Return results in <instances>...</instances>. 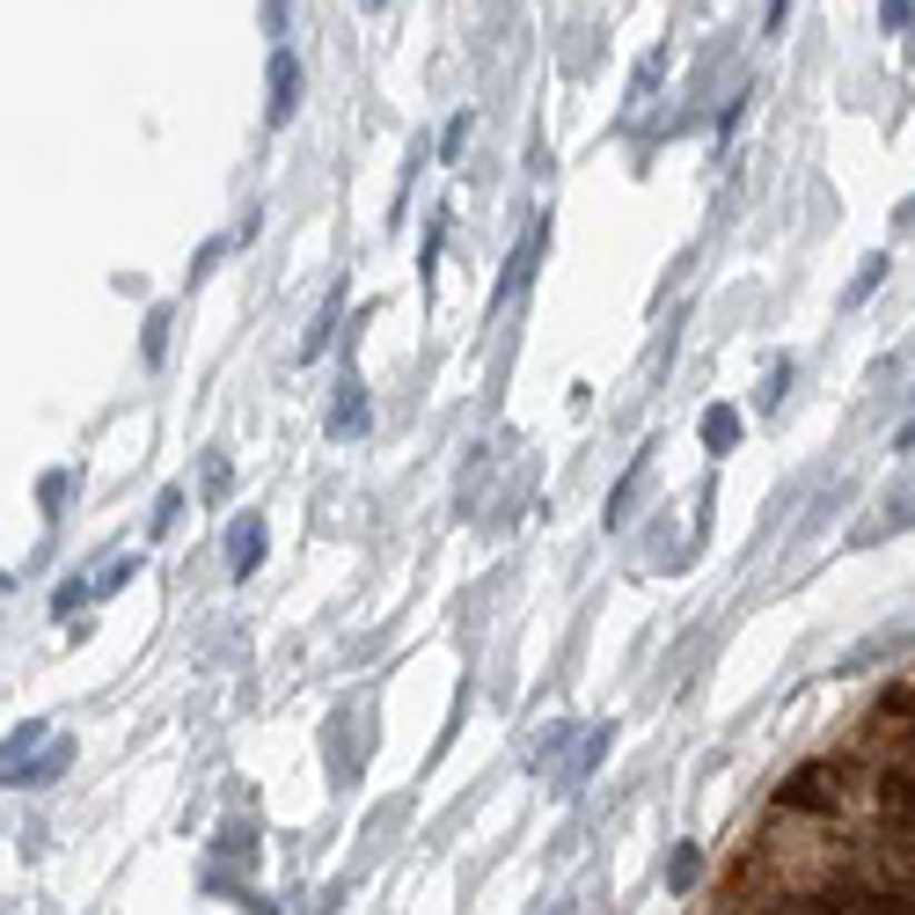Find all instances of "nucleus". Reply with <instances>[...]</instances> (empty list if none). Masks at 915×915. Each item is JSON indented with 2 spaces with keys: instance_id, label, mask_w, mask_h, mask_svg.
<instances>
[{
  "instance_id": "423d86ee",
  "label": "nucleus",
  "mask_w": 915,
  "mask_h": 915,
  "mask_svg": "<svg viewBox=\"0 0 915 915\" xmlns=\"http://www.w3.org/2000/svg\"><path fill=\"white\" fill-rule=\"evenodd\" d=\"M704 447H710V455L739 447V410H733V404H710V410H704Z\"/></svg>"
},
{
  "instance_id": "9d476101",
  "label": "nucleus",
  "mask_w": 915,
  "mask_h": 915,
  "mask_svg": "<svg viewBox=\"0 0 915 915\" xmlns=\"http://www.w3.org/2000/svg\"><path fill=\"white\" fill-rule=\"evenodd\" d=\"M337 308H345V294H330V308H322V322H316V330H308V337H300V359H316L322 345H330V322H337Z\"/></svg>"
},
{
  "instance_id": "7ed1b4c3",
  "label": "nucleus",
  "mask_w": 915,
  "mask_h": 915,
  "mask_svg": "<svg viewBox=\"0 0 915 915\" xmlns=\"http://www.w3.org/2000/svg\"><path fill=\"white\" fill-rule=\"evenodd\" d=\"M265 81H271V125H286V118H294V110H300V59L294 52H286V44H279V52H271V73H265Z\"/></svg>"
},
{
  "instance_id": "39448f33",
  "label": "nucleus",
  "mask_w": 915,
  "mask_h": 915,
  "mask_svg": "<svg viewBox=\"0 0 915 915\" xmlns=\"http://www.w3.org/2000/svg\"><path fill=\"white\" fill-rule=\"evenodd\" d=\"M535 257H543V228L520 235V249H513V265H506V279H498L491 300H513V294H520V286H528V271H535Z\"/></svg>"
},
{
  "instance_id": "20e7f679",
  "label": "nucleus",
  "mask_w": 915,
  "mask_h": 915,
  "mask_svg": "<svg viewBox=\"0 0 915 915\" xmlns=\"http://www.w3.org/2000/svg\"><path fill=\"white\" fill-rule=\"evenodd\" d=\"M367 388L352 381V374H345V381H337V404H330V440H359V432H367Z\"/></svg>"
},
{
  "instance_id": "a211bd4d",
  "label": "nucleus",
  "mask_w": 915,
  "mask_h": 915,
  "mask_svg": "<svg viewBox=\"0 0 915 915\" xmlns=\"http://www.w3.org/2000/svg\"><path fill=\"white\" fill-rule=\"evenodd\" d=\"M784 16H792V0H769V8H762V30L776 37V30H784Z\"/></svg>"
},
{
  "instance_id": "f03ea898",
  "label": "nucleus",
  "mask_w": 915,
  "mask_h": 915,
  "mask_svg": "<svg viewBox=\"0 0 915 915\" xmlns=\"http://www.w3.org/2000/svg\"><path fill=\"white\" fill-rule=\"evenodd\" d=\"M265 549H271L265 513H242V520H228V564H235V579H249V571L265 564Z\"/></svg>"
},
{
  "instance_id": "4468645a",
  "label": "nucleus",
  "mask_w": 915,
  "mask_h": 915,
  "mask_svg": "<svg viewBox=\"0 0 915 915\" xmlns=\"http://www.w3.org/2000/svg\"><path fill=\"white\" fill-rule=\"evenodd\" d=\"M784 388H792V359H776V367H769V381H762V404H784Z\"/></svg>"
},
{
  "instance_id": "f8f14e48",
  "label": "nucleus",
  "mask_w": 915,
  "mask_h": 915,
  "mask_svg": "<svg viewBox=\"0 0 915 915\" xmlns=\"http://www.w3.org/2000/svg\"><path fill=\"white\" fill-rule=\"evenodd\" d=\"M879 22H886V37H901L915 22V0H879Z\"/></svg>"
},
{
  "instance_id": "dca6fc26",
  "label": "nucleus",
  "mask_w": 915,
  "mask_h": 915,
  "mask_svg": "<svg viewBox=\"0 0 915 915\" xmlns=\"http://www.w3.org/2000/svg\"><path fill=\"white\" fill-rule=\"evenodd\" d=\"M177 513H183V491H161V506H155V528H177Z\"/></svg>"
},
{
  "instance_id": "1a4fd4ad",
  "label": "nucleus",
  "mask_w": 915,
  "mask_h": 915,
  "mask_svg": "<svg viewBox=\"0 0 915 915\" xmlns=\"http://www.w3.org/2000/svg\"><path fill=\"white\" fill-rule=\"evenodd\" d=\"M879 279H886V257H864V265H857V279H849V294H843V300H872V294H879Z\"/></svg>"
},
{
  "instance_id": "ddd939ff",
  "label": "nucleus",
  "mask_w": 915,
  "mask_h": 915,
  "mask_svg": "<svg viewBox=\"0 0 915 915\" xmlns=\"http://www.w3.org/2000/svg\"><path fill=\"white\" fill-rule=\"evenodd\" d=\"M696 872H704V849H674V886H696Z\"/></svg>"
},
{
  "instance_id": "f3484780",
  "label": "nucleus",
  "mask_w": 915,
  "mask_h": 915,
  "mask_svg": "<svg viewBox=\"0 0 915 915\" xmlns=\"http://www.w3.org/2000/svg\"><path fill=\"white\" fill-rule=\"evenodd\" d=\"M265 37H286V0H265Z\"/></svg>"
},
{
  "instance_id": "9b49d317",
  "label": "nucleus",
  "mask_w": 915,
  "mask_h": 915,
  "mask_svg": "<svg viewBox=\"0 0 915 915\" xmlns=\"http://www.w3.org/2000/svg\"><path fill=\"white\" fill-rule=\"evenodd\" d=\"M461 147H469V110H461V118H447V132H440V161H461Z\"/></svg>"
},
{
  "instance_id": "6ab92c4d",
  "label": "nucleus",
  "mask_w": 915,
  "mask_h": 915,
  "mask_svg": "<svg viewBox=\"0 0 915 915\" xmlns=\"http://www.w3.org/2000/svg\"><path fill=\"white\" fill-rule=\"evenodd\" d=\"M894 447H901V455H915V418L901 425V440H894Z\"/></svg>"
},
{
  "instance_id": "2eb2a0df",
  "label": "nucleus",
  "mask_w": 915,
  "mask_h": 915,
  "mask_svg": "<svg viewBox=\"0 0 915 915\" xmlns=\"http://www.w3.org/2000/svg\"><path fill=\"white\" fill-rule=\"evenodd\" d=\"M161 352H169V308L147 316V359H161Z\"/></svg>"
},
{
  "instance_id": "aec40b11",
  "label": "nucleus",
  "mask_w": 915,
  "mask_h": 915,
  "mask_svg": "<svg viewBox=\"0 0 915 915\" xmlns=\"http://www.w3.org/2000/svg\"><path fill=\"white\" fill-rule=\"evenodd\" d=\"M367 8H381V0H367Z\"/></svg>"
},
{
  "instance_id": "f257e3e1",
  "label": "nucleus",
  "mask_w": 915,
  "mask_h": 915,
  "mask_svg": "<svg viewBox=\"0 0 915 915\" xmlns=\"http://www.w3.org/2000/svg\"><path fill=\"white\" fill-rule=\"evenodd\" d=\"M864 769L872 762L864 755H813V762H798L784 784H776V813L784 820H806V827H843L849 813L864 806Z\"/></svg>"
},
{
  "instance_id": "0eeeda50",
  "label": "nucleus",
  "mask_w": 915,
  "mask_h": 915,
  "mask_svg": "<svg viewBox=\"0 0 915 915\" xmlns=\"http://www.w3.org/2000/svg\"><path fill=\"white\" fill-rule=\"evenodd\" d=\"M132 571H140V557H132V549H118V557H103V571L89 579V594H118V586L132 579Z\"/></svg>"
},
{
  "instance_id": "6e6552de",
  "label": "nucleus",
  "mask_w": 915,
  "mask_h": 915,
  "mask_svg": "<svg viewBox=\"0 0 915 915\" xmlns=\"http://www.w3.org/2000/svg\"><path fill=\"white\" fill-rule=\"evenodd\" d=\"M659 81H667V44H659V52H645V59H637V73H630V96H637V103H645V96L659 89Z\"/></svg>"
}]
</instances>
